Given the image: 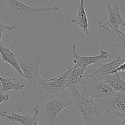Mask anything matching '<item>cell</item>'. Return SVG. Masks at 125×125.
<instances>
[{
	"label": "cell",
	"mask_w": 125,
	"mask_h": 125,
	"mask_svg": "<svg viewBox=\"0 0 125 125\" xmlns=\"http://www.w3.org/2000/svg\"><path fill=\"white\" fill-rule=\"evenodd\" d=\"M68 89L73 101L72 105L80 112L86 125H96L102 122H107L99 104L98 100L82 95L76 86Z\"/></svg>",
	"instance_id": "cell-1"
},
{
	"label": "cell",
	"mask_w": 125,
	"mask_h": 125,
	"mask_svg": "<svg viewBox=\"0 0 125 125\" xmlns=\"http://www.w3.org/2000/svg\"><path fill=\"white\" fill-rule=\"evenodd\" d=\"M43 55L42 50L35 54L26 51L22 54H16L19 67L23 73V78L33 88L38 89L41 95H43L41 87L45 83V79L42 78L39 73Z\"/></svg>",
	"instance_id": "cell-2"
},
{
	"label": "cell",
	"mask_w": 125,
	"mask_h": 125,
	"mask_svg": "<svg viewBox=\"0 0 125 125\" xmlns=\"http://www.w3.org/2000/svg\"><path fill=\"white\" fill-rule=\"evenodd\" d=\"M59 7L57 5L46 7H33L28 6L18 0H1L0 2V20L7 18H15L20 21L28 27L24 18L34 13L43 12H57Z\"/></svg>",
	"instance_id": "cell-3"
},
{
	"label": "cell",
	"mask_w": 125,
	"mask_h": 125,
	"mask_svg": "<svg viewBox=\"0 0 125 125\" xmlns=\"http://www.w3.org/2000/svg\"><path fill=\"white\" fill-rule=\"evenodd\" d=\"M79 84L81 87V94L95 100H106L117 93L98 76L87 78L84 76V79Z\"/></svg>",
	"instance_id": "cell-4"
},
{
	"label": "cell",
	"mask_w": 125,
	"mask_h": 125,
	"mask_svg": "<svg viewBox=\"0 0 125 125\" xmlns=\"http://www.w3.org/2000/svg\"><path fill=\"white\" fill-rule=\"evenodd\" d=\"M73 100L66 93L54 98L49 96L48 101L43 105H37L36 107L45 113L46 122L43 125H55V121L60 113L73 104Z\"/></svg>",
	"instance_id": "cell-5"
},
{
	"label": "cell",
	"mask_w": 125,
	"mask_h": 125,
	"mask_svg": "<svg viewBox=\"0 0 125 125\" xmlns=\"http://www.w3.org/2000/svg\"><path fill=\"white\" fill-rule=\"evenodd\" d=\"M98 103L105 117L110 113L125 112V93L117 92L109 98L98 100Z\"/></svg>",
	"instance_id": "cell-6"
},
{
	"label": "cell",
	"mask_w": 125,
	"mask_h": 125,
	"mask_svg": "<svg viewBox=\"0 0 125 125\" xmlns=\"http://www.w3.org/2000/svg\"><path fill=\"white\" fill-rule=\"evenodd\" d=\"M72 70V65L67 67V70L62 74L52 78L45 80V83L41 87V90H46L52 94L53 96H59L65 92V84L70 72Z\"/></svg>",
	"instance_id": "cell-7"
},
{
	"label": "cell",
	"mask_w": 125,
	"mask_h": 125,
	"mask_svg": "<svg viewBox=\"0 0 125 125\" xmlns=\"http://www.w3.org/2000/svg\"><path fill=\"white\" fill-rule=\"evenodd\" d=\"M106 1L107 10L108 12V20L105 23L96 20L98 26L104 30L107 29L119 30L120 26L125 23L119 10L120 0H117L116 3L114 4L113 6L111 5L109 0H106Z\"/></svg>",
	"instance_id": "cell-8"
},
{
	"label": "cell",
	"mask_w": 125,
	"mask_h": 125,
	"mask_svg": "<svg viewBox=\"0 0 125 125\" xmlns=\"http://www.w3.org/2000/svg\"><path fill=\"white\" fill-rule=\"evenodd\" d=\"M72 52L74 58V67H84L87 68L88 66L92 64H96L101 60L107 59L109 56H112L111 54L107 51L101 50L100 54L97 56H81L78 54L76 50V45L75 44L72 46Z\"/></svg>",
	"instance_id": "cell-9"
},
{
	"label": "cell",
	"mask_w": 125,
	"mask_h": 125,
	"mask_svg": "<svg viewBox=\"0 0 125 125\" xmlns=\"http://www.w3.org/2000/svg\"><path fill=\"white\" fill-rule=\"evenodd\" d=\"M125 62L120 54L113 61L107 63H102L101 62H98L95 64V68L94 71L91 74L87 76H85L87 78L98 76L101 78L104 76L116 73V70L122 63Z\"/></svg>",
	"instance_id": "cell-10"
},
{
	"label": "cell",
	"mask_w": 125,
	"mask_h": 125,
	"mask_svg": "<svg viewBox=\"0 0 125 125\" xmlns=\"http://www.w3.org/2000/svg\"><path fill=\"white\" fill-rule=\"evenodd\" d=\"M72 22L79 26L84 31L87 35H88V37L92 40L95 45L98 46V43L92 36L89 31V22L85 9V0H80V2L77 9L76 16L75 18L72 20Z\"/></svg>",
	"instance_id": "cell-11"
},
{
	"label": "cell",
	"mask_w": 125,
	"mask_h": 125,
	"mask_svg": "<svg viewBox=\"0 0 125 125\" xmlns=\"http://www.w3.org/2000/svg\"><path fill=\"white\" fill-rule=\"evenodd\" d=\"M34 112L33 115H30L28 112H26V115H21L20 114L15 113L13 111H11L9 115H4L5 118H7L9 120L12 122H18L21 125H39L38 123V115H39L40 110L35 106L33 109Z\"/></svg>",
	"instance_id": "cell-12"
},
{
	"label": "cell",
	"mask_w": 125,
	"mask_h": 125,
	"mask_svg": "<svg viewBox=\"0 0 125 125\" xmlns=\"http://www.w3.org/2000/svg\"><path fill=\"white\" fill-rule=\"evenodd\" d=\"M0 55L2 61L7 62L12 66L17 71L20 76L23 77V73L19 67V63L16 57V54L12 52L10 48L4 45L2 41L0 42Z\"/></svg>",
	"instance_id": "cell-13"
},
{
	"label": "cell",
	"mask_w": 125,
	"mask_h": 125,
	"mask_svg": "<svg viewBox=\"0 0 125 125\" xmlns=\"http://www.w3.org/2000/svg\"><path fill=\"white\" fill-rule=\"evenodd\" d=\"M100 78L103 83L108 84L115 92L125 93V81L121 78L119 73L109 74Z\"/></svg>",
	"instance_id": "cell-14"
},
{
	"label": "cell",
	"mask_w": 125,
	"mask_h": 125,
	"mask_svg": "<svg viewBox=\"0 0 125 125\" xmlns=\"http://www.w3.org/2000/svg\"><path fill=\"white\" fill-rule=\"evenodd\" d=\"M86 68L84 67H74L72 65V70L70 72L65 84V89L76 86L84 79V73Z\"/></svg>",
	"instance_id": "cell-15"
},
{
	"label": "cell",
	"mask_w": 125,
	"mask_h": 125,
	"mask_svg": "<svg viewBox=\"0 0 125 125\" xmlns=\"http://www.w3.org/2000/svg\"><path fill=\"white\" fill-rule=\"evenodd\" d=\"M106 31L112 35L115 39L117 47L120 50V54L122 56L123 59L125 60V32H123L120 30L114 29H106Z\"/></svg>",
	"instance_id": "cell-16"
},
{
	"label": "cell",
	"mask_w": 125,
	"mask_h": 125,
	"mask_svg": "<svg viewBox=\"0 0 125 125\" xmlns=\"http://www.w3.org/2000/svg\"><path fill=\"white\" fill-rule=\"evenodd\" d=\"M0 83L2 87L1 92L3 93L12 90L18 92L20 90H23L24 88V84H20L18 82L16 83H13L12 79L8 78H4L0 76Z\"/></svg>",
	"instance_id": "cell-17"
},
{
	"label": "cell",
	"mask_w": 125,
	"mask_h": 125,
	"mask_svg": "<svg viewBox=\"0 0 125 125\" xmlns=\"http://www.w3.org/2000/svg\"><path fill=\"white\" fill-rule=\"evenodd\" d=\"M16 29V27L15 26H10V25H7L1 22L0 20V42L2 41V33L4 31H13Z\"/></svg>",
	"instance_id": "cell-18"
},
{
	"label": "cell",
	"mask_w": 125,
	"mask_h": 125,
	"mask_svg": "<svg viewBox=\"0 0 125 125\" xmlns=\"http://www.w3.org/2000/svg\"><path fill=\"white\" fill-rule=\"evenodd\" d=\"M9 100V96L7 94H6L5 93L0 92V104L2 103L3 102L8 101Z\"/></svg>",
	"instance_id": "cell-19"
},
{
	"label": "cell",
	"mask_w": 125,
	"mask_h": 125,
	"mask_svg": "<svg viewBox=\"0 0 125 125\" xmlns=\"http://www.w3.org/2000/svg\"><path fill=\"white\" fill-rule=\"evenodd\" d=\"M124 72H125V62H123V63H122V64L117 68V69L116 70V72H117V73Z\"/></svg>",
	"instance_id": "cell-20"
},
{
	"label": "cell",
	"mask_w": 125,
	"mask_h": 125,
	"mask_svg": "<svg viewBox=\"0 0 125 125\" xmlns=\"http://www.w3.org/2000/svg\"><path fill=\"white\" fill-rule=\"evenodd\" d=\"M114 114L115 115L117 116V117H120V118L122 120V121H123L122 123H125V113H115Z\"/></svg>",
	"instance_id": "cell-21"
},
{
	"label": "cell",
	"mask_w": 125,
	"mask_h": 125,
	"mask_svg": "<svg viewBox=\"0 0 125 125\" xmlns=\"http://www.w3.org/2000/svg\"><path fill=\"white\" fill-rule=\"evenodd\" d=\"M67 112H68V114H69V115H70V118H71V120H72V123H73V125H75V123H74V119H73V116H72V114H71L70 112H68V111H67Z\"/></svg>",
	"instance_id": "cell-22"
},
{
	"label": "cell",
	"mask_w": 125,
	"mask_h": 125,
	"mask_svg": "<svg viewBox=\"0 0 125 125\" xmlns=\"http://www.w3.org/2000/svg\"><path fill=\"white\" fill-rule=\"evenodd\" d=\"M6 114V111H2V112L0 111V117H4V115Z\"/></svg>",
	"instance_id": "cell-23"
},
{
	"label": "cell",
	"mask_w": 125,
	"mask_h": 125,
	"mask_svg": "<svg viewBox=\"0 0 125 125\" xmlns=\"http://www.w3.org/2000/svg\"><path fill=\"white\" fill-rule=\"evenodd\" d=\"M121 26L123 27V28H124L125 29V22L124 23H123V24H122V26Z\"/></svg>",
	"instance_id": "cell-24"
},
{
	"label": "cell",
	"mask_w": 125,
	"mask_h": 125,
	"mask_svg": "<svg viewBox=\"0 0 125 125\" xmlns=\"http://www.w3.org/2000/svg\"><path fill=\"white\" fill-rule=\"evenodd\" d=\"M122 125H125V123H122Z\"/></svg>",
	"instance_id": "cell-25"
},
{
	"label": "cell",
	"mask_w": 125,
	"mask_h": 125,
	"mask_svg": "<svg viewBox=\"0 0 125 125\" xmlns=\"http://www.w3.org/2000/svg\"><path fill=\"white\" fill-rule=\"evenodd\" d=\"M0 2H1V0H0Z\"/></svg>",
	"instance_id": "cell-26"
},
{
	"label": "cell",
	"mask_w": 125,
	"mask_h": 125,
	"mask_svg": "<svg viewBox=\"0 0 125 125\" xmlns=\"http://www.w3.org/2000/svg\"></svg>",
	"instance_id": "cell-27"
}]
</instances>
